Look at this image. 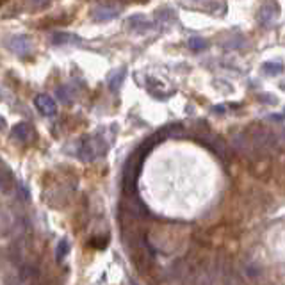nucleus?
<instances>
[{"instance_id":"9","label":"nucleus","mask_w":285,"mask_h":285,"mask_svg":"<svg viewBox=\"0 0 285 285\" xmlns=\"http://www.w3.org/2000/svg\"><path fill=\"white\" fill-rule=\"evenodd\" d=\"M11 47L15 48L18 54H27L29 48H30V45H29V40H27V38H13Z\"/></svg>"},{"instance_id":"1","label":"nucleus","mask_w":285,"mask_h":285,"mask_svg":"<svg viewBox=\"0 0 285 285\" xmlns=\"http://www.w3.org/2000/svg\"><path fill=\"white\" fill-rule=\"evenodd\" d=\"M107 148H109V145L105 142V139L98 137V135H95V137H86L84 141H82L79 155H81L82 161H95V159L105 155Z\"/></svg>"},{"instance_id":"15","label":"nucleus","mask_w":285,"mask_h":285,"mask_svg":"<svg viewBox=\"0 0 285 285\" xmlns=\"http://www.w3.org/2000/svg\"><path fill=\"white\" fill-rule=\"evenodd\" d=\"M214 113H220V114H223V113H225V107H223V105H220V107H214Z\"/></svg>"},{"instance_id":"4","label":"nucleus","mask_w":285,"mask_h":285,"mask_svg":"<svg viewBox=\"0 0 285 285\" xmlns=\"http://www.w3.org/2000/svg\"><path fill=\"white\" fill-rule=\"evenodd\" d=\"M34 103H36L38 109H40L43 114H47V116H52V114H55V111H57V105H55V102L50 98V96H47V95L36 96Z\"/></svg>"},{"instance_id":"12","label":"nucleus","mask_w":285,"mask_h":285,"mask_svg":"<svg viewBox=\"0 0 285 285\" xmlns=\"http://www.w3.org/2000/svg\"><path fill=\"white\" fill-rule=\"evenodd\" d=\"M187 45H189V48H191V50H194V52L207 48V41L201 40V38H191V40L187 41Z\"/></svg>"},{"instance_id":"2","label":"nucleus","mask_w":285,"mask_h":285,"mask_svg":"<svg viewBox=\"0 0 285 285\" xmlns=\"http://www.w3.org/2000/svg\"><path fill=\"white\" fill-rule=\"evenodd\" d=\"M196 137L200 139L201 142H203V145L208 148V150L214 152V154H216L218 157L228 159V147H227V142H225L221 137H218V135H214L212 132H208L207 127H205L203 132H200V134H198Z\"/></svg>"},{"instance_id":"6","label":"nucleus","mask_w":285,"mask_h":285,"mask_svg":"<svg viewBox=\"0 0 285 285\" xmlns=\"http://www.w3.org/2000/svg\"><path fill=\"white\" fill-rule=\"evenodd\" d=\"M32 134H34L32 128H30L27 123H18L15 128H13V137L20 139V141H29Z\"/></svg>"},{"instance_id":"14","label":"nucleus","mask_w":285,"mask_h":285,"mask_svg":"<svg viewBox=\"0 0 285 285\" xmlns=\"http://www.w3.org/2000/svg\"><path fill=\"white\" fill-rule=\"evenodd\" d=\"M157 18L159 20H173V18H175V15H173L169 9H162V11L157 13Z\"/></svg>"},{"instance_id":"11","label":"nucleus","mask_w":285,"mask_h":285,"mask_svg":"<svg viewBox=\"0 0 285 285\" xmlns=\"http://www.w3.org/2000/svg\"><path fill=\"white\" fill-rule=\"evenodd\" d=\"M123 79H125V69H120V74H114L113 77H111L109 88L113 89V91H116V89L121 86V81H123Z\"/></svg>"},{"instance_id":"16","label":"nucleus","mask_w":285,"mask_h":285,"mask_svg":"<svg viewBox=\"0 0 285 285\" xmlns=\"http://www.w3.org/2000/svg\"><path fill=\"white\" fill-rule=\"evenodd\" d=\"M4 125H6V120H4V118H2V116H0V128L4 127Z\"/></svg>"},{"instance_id":"13","label":"nucleus","mask_w":285,"mask_h":285,"mask_svg":"<svg viewBox=\"0 0 285 285\" xmlns=\"http://www.w3.org/2000/svg\"><path fill=\"white\" fill-rule=\"evenodd\" d=\"M68 252H69V244H68V241H66V239H62V241L57 244V252H55V255H57V259H59V260H62L66 255H68Z\"/></svg>"},{"instance_id":"3","label":"nucleus","mask_w":285,"mask_h":285,"mask_svg":"<svg viewBox=\"0 0 285 285\" xmlns=\"http://www.w3.org/2000/svg\"><path fill=\"white\" fill-rule=\"evenodd\" d=\"M278 11H280V9H278L276 2H266V4L260 8L259 15H257V20H259L260 23H269L274 16H278Z\"/></svg>"},{"instance_id":"5","label":"nucleus","mask_w":285,"mask_h":285,"mask_svg":"<svg viewBox=\"0 0 285 285\" xmlns=\"http://www.w3.org/2000/svg\"><path fill=\"white\" fill-rule=\"evenodd\" d=\"M128 23H130V29L135 30V32H145L147 29H152V23L141 15L132 16V18L128 20Z\"/></svg>"},{"instance_id":"8","label":"nucleus","mask_w":285,"mask_h":285,"mask_svg":"<svg viewBox=\"0 0 285 285\" xmlns=\"http://www.w3.org/2000/svg\"><path fill=\"white\" fill-rule=\"evenodd\" d=\"M262 72L266 75H269V77H273V75H280L281 72H283V64H281V62H264Z\"/></svg>"},{"instance_id":"7","label":"nucleus","mask_w":285,"mask_h":285,"mask_svg":"<svg viewBox=\"0 0 285 285\" xmlns=\"http://www.w3.org/2000/svg\"><path fill=\"white\" fill-rule=\"evenodd\" d=\"M116 15H118V11H116V9H113V8H100V9H96V11L93 13L95 20H98V22H107V20H113Z\"/></svg>"},{"instance_id":"10","label":"nucleus","mask_w":285,"mask_h":285,"mask_svg":"<svg viewBox=\"0 0 285 285\" xmlns=\"http://www.w3.org/2000/svg\"><path fill=\"white\" fill-rule=\"evenodd\" d=\"M13 184V176L8 169H0V189H8Z\"/></svg>"}]
</instances>
